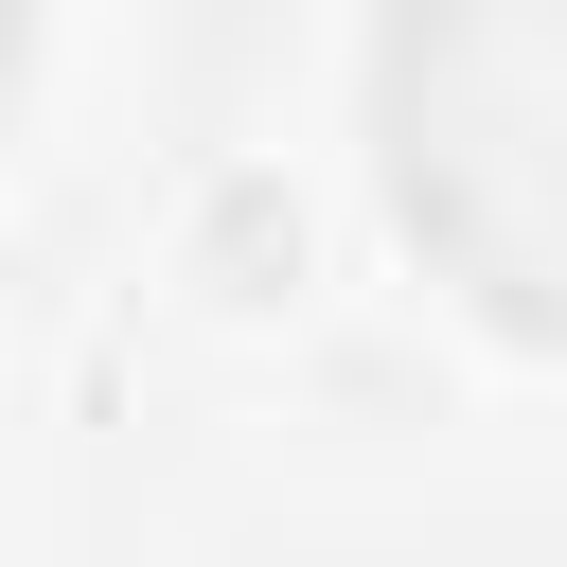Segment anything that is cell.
Returning a JSON list of instances; mask_svg holds the SVG:
<instances>
[{
  "instance_id": "obj_1",
  "label": "cell",
  "mask_w": 567,
  "mask_h": 567,
  "mask_svg": "<svg viewBox=\"0 0 567 567\" xmlns=\"http://www.w3.org/2000/svg\"><path fill=\"white\" fill-rule=\"evenodd\" d=\"M372 177L496 337H567V0H390Z\"/></svg>"
},
{
  "instance_id": "obj_2",
  "label": "cell",
  "mask_w": 567,
  "mask_h": 567,
  "mask_svg": "<svg viewBox=\"0 0 567 567\" xmlns=\"http://www.w3.org/2000/svg\"><path fill=\"white\" fill-rule=\"evenodd\" d=\"M18 71H35V0H0V106H18Z\"/></svg>"
}]
</instances>
